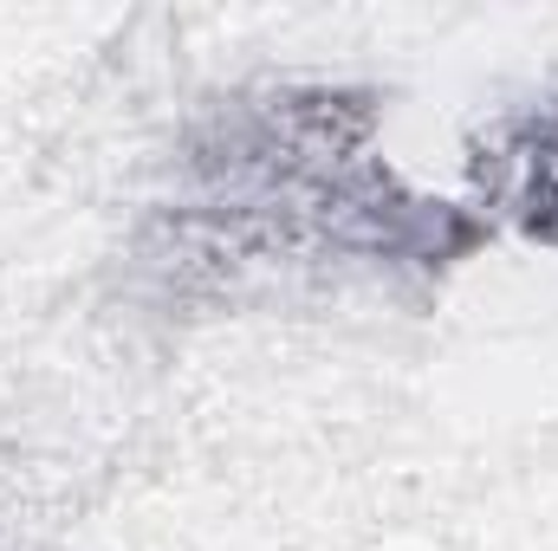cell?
I'll use <instances>...</instances> for the list:
<instances>
[{
  "label": "cell",
  "mask_w": 558,
  "mask_h": 551,
  "mask_svg": "<svg viewBox=\"0 0 558 551\" xmlns=\"http://www.w3.org/2000/svg\"><path fill=\"white\" fill-rule=\"evenodd\" d=\"M384 105L351 85H254L202 111L149 195L137 273L162 305H241L299 285H428L487 247V221L410 188Z\"/></svg>",
  "instance_id": "1"
},
{
  "label": "cell",
  "mask_w": 558,
  "mask_h": 551,
  "mask_svg": "<svg viewBox=\"0 0 558 551\" xmlns=\"http://www.w3.org/2000/svg\"><path fill=\"white\" fill-rule=\"evenodd\" d=\"M468 175H474V201L487 228L507 221L558 254V98L500 118L481 137Z\"/></svg>",
  "instance_id": "2"
}]
</instances>
